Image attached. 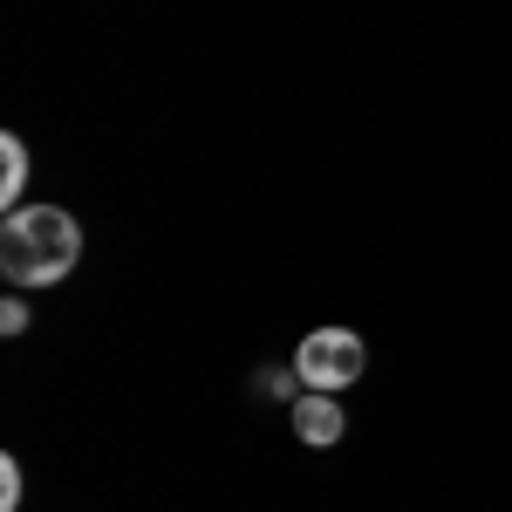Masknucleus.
I'll use <instances>...</instances> for the list:
<instances>
[{"label":"nucleus","mask_w":512,"mask_h":512,"mask_svg":"<svg viewBox=\"0 0 512 512\" xmlns=\"http://www.w3.org/2000/svg\"><path fill=\"white\" fill-rule=\"evenodd\" d=\"M287 417H294V437H301V444H335V437L349 431V417H342V403H335L328 390H301V396H294V410H287Z\"/></svg>","instance_id":"nucleus-3"},{"label":"nucleus","mask_w":512,"mask_h":512,"mask_svg":"<svg viewBox=\"0 0 512 512\" xmlns=\"http://www.w3.org/2000/svg\"><path fill=\"white\" fill-rule=\"evenodd\" d=\"M294 369H301V383L308 390H349L355 376L369 369V349H362V335L355 328H315L301 349H294Z\"/></svg>","instance_id":"nucleus-2"},{"label":"nucleus","mask_w":512,"mask_h":512,"mask_svg":"<svg viewBox=\"0 0 512 512\" xmlns=\"http://www.w3.org/2000/svg\"><path fill=\"white\" fill-rule=\"evenodd\" d=\"M82 260V226L62 205H14L0 226V274L14 287H55Z\"/></svg>","instance_id":"nucleus-1"},{"label":"nucleus","mask_w":512,"mask_h":512,"mask_svg":"<svg viewBox=\"0 0 512 512\" xmlns=\"http://www.w3.org/2000/svg\"><path fill=\"white\" fill-rule=\"evenodd\" d=\"M14 506H21V465L0 458V512H14Z\"/></svg>","instance_id":"nucleus-6"},{"label":"nucleus","mask_w":512,"mask_h":512,"mask_svg":"<svg viewBox=\"0 0 512 512\" xmlns=\"http://www.w3.org/2000/svg\"><path fill=\"white\" fill-rule=\"evenodd\" d=\"M0 328H7V335H21V328H28V301H21V294H7V301H0Z\"/></svg>","instance_id":"nucleus-7"},{"label":"nucleus","mask_w":512,"mask_h":512,"mask_svg":"<svg viewBox=\"0 0 512 512\" xmlns=\"http://www.w3.org/2000/svg\"><path fill=\"white\" fill-rule=\"evenodd\" d=\"M0 158H7V171H0V198H7V212H14V205H21V185H28V144L7 130V137H0Z\"/></svg>","instance_id":"nucleus-4"},{"label":"nucleus","mask_w":512,"mask_h":512,"mask_svg":"<svg viewBox=\"0 0 512 512\" xmlns=\"http://www.w3.org/2000/svg\"><path fill=\"white\" fill-rule=\"evenodd\" d=\"M301 390H308L301 369H260V396H287V403H294Z\"/></svg>","instance_id":"nucleus-5"}]
</instances>
